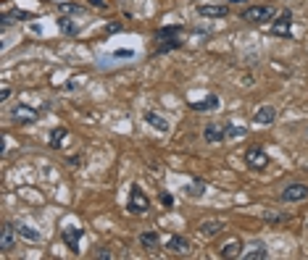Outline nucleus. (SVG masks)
<instances>
[{"label":"nucleus","mask_w":308,"mask_h":260,"mask_svg":"<svg viewBox=\"0 0 308 260\" xmlns=\"http://www.w3.org/2000/svg\"><path fill=\"white\" fill-rule=\"evenodd\" d=\"M221 229H224V221H203L198 231H200V236H205V239H211V236H216Z\"/></svg>","instance_id":"nucleus-14"},{"label":"nucleus","mask_w":308,"mask_h":260,"mask_svg":"<svg viewBox=\"0 0 308 260\" xmlns=\"http://www.w3.org/2000/svg\"><path fill=\"white\" fill-rule=\"evenodd\" d=\"M203 139L208 142V145H219V142L224 139V129H219L216 124H208L203 129Z\"/></svg>","instance_id":"nucleus-13"},{"label":"nucleus","mask_w":308,"mask_h":260,"mask_svg":"<svg viewBox=\"0 0 308 260\" xmlns=\"http://www.w3.org/2000/svg\"><path fill=\"white\" fill-rule=\"evenodd\" d=\"M166 250H171L174 255H190L192 244H190L187 236H179V234H174V236H169V239H166Z\"/></svg>","instance_id":"nucleus-6"},{"label":"nucleus","mask_w":308,"mask_h":260,"mask_svg":"<svg viewBox=\"0 0 308 260\" xmlns=\"http://www.w3.org/2000/svg\"><path fill=\"white\" fill-rule=\"evenodd\" d=\"M16 234L24 236V239H29V242H40V231L32 229L29 223H19V226H16Z\"/></svg>","instance_id":"nucleus-17"},{"label":"nucleus","mask_w":308,"mask_h":260,"mask_svg":"<svg viewBox=\"0 0 308 260\" xmlns=\"http://www.w3.org/2000/svg\"><path fill=\"white\" fill-rule=\"evenodd\" d=\"M158 244H161V236H158L156 231H145V234H140V247H142V250L156 252Z\"/></svg>","instance_id":"nucleus-11"},{"label":"nucleus","mask_w":308,"mask_h":260,"mask_svg":"<svg viewBox=\"0 0 308 260\" xmlns=\"http://www.w3.org/2000/svg\"><path fill=\"white\" fill-rule=\"evenodd\" d=\"M11 116H14L19 124H34V121H37V111L27 108V105H16V108L11 111Z\"/></svg>","instance_id":"nucleus-9"},{"label":"nucleus","mask_w":308,"mask_h":260,"mask_svg":"<svg viewBox=\"0 0 308 260\" xmlns=\"http://www.w3.org/2000/svg\"><path fill=\"white\" fill-rule=\"evenodd\" d=\"M271 34L274 37H292V14L290 11H284L277 21H271Z\"/></svg>","instance_id":"nucleus-3"},{"label":"nucleus","mask_w":308,"mask_h":260,"mask_svg":"<svg viewBox=\"0 0 308 260\" xmlns=\"http://www.w3.org/2000/svg\"><path fill=\"white\" fill-rule=\"evenodd\" d=\"M190 108L192 111H216L219 108V98L216 95H208V98H203V100H195V103H190Z\"/></svg>","instance_id":"nucleus-12"},{"label":"nucleus","mask_w":308,"mask_h":260,"mask_svg":"<svg viewBox=\"0 0 308 260\" xmlns=\"http://www.w3.org/2000/svg\"><path fill=\"white\" fill-rule=\"evenodd\" d=\"M198 14L200 16H208V19H221L229 14V8L226 6H216V3H200L198 6Z\"/></svg>","instance_id":"nucleus-8"},{"label":"nucleus","mask_w":308,"mask_h":260,"mask_svg":"<svg viewBox=\"0 0 308 260\" xmlns=\"http://www.w3.org/2000/svg\"><path fill=\"white\" fill-rule=\"evenodd\" d=\"M245 163L250 165V168H256V171H264L266 165H269V155L258 145H253V147L245 152Z\"/></svg>","instance_id":"nucleus-4"},{"label":"nucleus","mask_w":308,"mask_h":260,"mask_svg":"<svg viewBox=\"0 0 308 260\" xmlns=\"http://www.w3.org/2000/svg\"><path fill=\"white\" fill-rule=\"evenodd\" d=\"M274 16H277V8L274 6H248L243 11V19L248 24H269Z\"/></svg>","instance_id":"nucleus-2"},{"label":"nucleus","mask_w":308,"mask_h":260,"mask_svg":"<svg viewBox=\"0 0 308 260\" xmlns=\"http://www.w3.org/2000/svg\"><path fill=\"white\" fill-rule=\"evenodd\" d=\"M308 197V187L305 184H287L282 189V200L284 203H300Z\"/></svg>","instance_id":"nucleus-5"},{"label":"nucleus","mask_w":308,"mask_h":260,"mask_svg":"<svg viewBox=\"0 0 308 260\" xmlns=\"http://www.w3.org/2000/svg\"><path fill=\"white\" fill-rule=\"evenodd\" d=\"M245 134V129H237V126H226L224 129V139H229V137H243Z\"/></svg>","instance_id":"nucleus-23"},{"label":"nucleus","mask_w":308,"mask_h":260,"mask_svg":"<svg viewBox=\"0 0 308 260\" xmlns=\"http://www.w3.org/2000/svg\"><path fill=\"white\" fill-rule=\"evenodd\" d=\"M66 134H68L66 126H55L50 132V147H61V142L66 139Z\"/></svg>","instance_id":"nucleus-19"},{"label":"nucleus","mask_w":308,"mask_h":260,"mask_svg":"<svg viewBox=\"0 0 308 260\" xmlns=\"http://www.w3.org/2000/svg\"><path fill=\"white\" fill-rule=\"evenodd\" d=\"M274 118H277V111H274L271 105H261V108L253 113V124L256 126H269V124H274Z\"/></svg>","instance_id":"nucleus-7"},{"label":"nucleus","mask_w":308,"mask_h":260,"mask_svg":"<svg viewBox=\"0 0 308 260\" xmlns=\"http://www.w3.org/2000/svg\"><path fill=\"white\" fill-rule=\"evenodd\" d=\"M240 250H243V242H240L237 236H232V239L221 247V257H240V255H243Z\"/></svg>","instance_id":"nucleus-15"},{"label":"nucleus","mask_w":308,"mask_h":260,"mask_svg":"<svg viewBox=\"0 0 308 260\" xmlns=\"http://www.w3.org/2000/svg\"><path fill=\"white\" fill-rule=\"evenodd\" d=\"M145 124H150L156 132H169V121L161 116V113H156V111H145Z\"/></svg>","instance_id":"nucleus-10"},{"label":"nucleus","mask_w":308,"mask_h":260,"mask_svg":"<svg viewBox=\"0 0 308 260\" xmlns=\"http://www.w3.org/2000/svg\"><path fill=\"white\" fill-rule=\"evenodd\" d=\"M127 210L132 213V216H145V213L150 210V200L145 197V192H142V187H140V184H132Z\"/></svg>","instance_id":"nucleus-1"},{"label":"nucleus","mask_w":308,"mask_h":260,"mask_svg":"<svg viewBox=\"0 0 308 260\" xmlns=\"http://www.w3.org/2000/svg\"><path fill=\"white\" fill-rule=\"evenodd\" d=\"M0 250L8 252V250H14V226H3V231H0Z\"/></svg>","instance_id":"nucleus-16"},{"label":"nucleus","mask_w":308,"mask_h":260,"mask_svg":"<svg viewBox=\"0 0 308 260\" xmlns=\"http://www.w3.org/2000/svg\"><path fill=\"white\" fill-rule=\"evenodd\" d=\"M79 236H82V229H66L63 231V239H66V244L71 247L74 252L79 250Z\"/></svg>","instance_id":"nucleus-18"},{"label":"nucleus","mask_w":308,"mask_h":260,"mask_svg":"<svg viewBox=\"0 0 308 260\" xmlns=\"http://www.w3.org/2000/svg\"><path fill=\"white\" fill-rule=\"evenodd\" d=\"M245 257H248V260H266L269 252H266L264 244H253V247H250V250L245 252Z\"/></svg>","instance_id":"nucleus-20"},{"label":"nucleus","mask_w":308,"mask_h":260,"mask_svg":"<svg viewBox=\"0 0 308 260\" xmlns=\"http://www.w3.org/2000/svg\"><path fill=\"white\" fill-rule=\"evenodd\" d=\"M58 29H61L63 34H76V32H79L76 24H74L71 19H66V16H61V19H58Z\"/></svg>","instance_id":"nucleus-22"},{"label":"nucleus","mask_w":308,"mask_h":260,"mask_svg":"<svg viewBox=\"0 0 308 260\" xmlns=\"http://www.w3.org/2000/svg\"><path fill=\"white\" fill-rule=\"evenodd\" d=\"M95 257H106V260H108V257H111V252H108V250H98V252H95Z\"/></svg>","instance_id":"nucleus-26"},{"label":"nucleus","mask_w":308,"mask_h":260,"mask_svg":"<svg viewBox=\"0 0 308 260\" xmlns=\"http://www.w3.org/2000/svg\"><path fill=\"white\" fill-rule=\"evenodd\" d=\"M158 200H161L164 208H171V205H174V197H171L169 192H161V195H158Z\"/></svg>","instance_id":"nucleus-24"},{"label":"nucleus","mask_w":308,"mask_h":260,"mask_svg":"<svg viewBox=\"0 0 308 260\" xmlns=\"http://www.w3.org/2000/svg\"><path fill=\"white\" fill-rule=\"evenodd\" d=\"M61 14L63 16H85V8L74 6V3H61Z\"/></svg>","instance_id":"nucleus-21"},{"label":"nucleus","mask_w":308,"mask_h":260,"mask_svg":"<svg viewBox=\"0 0 308 260\" xmlns=\"http://www.w3.org/2000/svg\"><path fill=\"white\" fill-rule=\"evenodd\" d=\"M8 98H11V90L3 87V90H0V100H8Z\"/></svg>","instance_id":"nucleus-25"}]
</instances>
